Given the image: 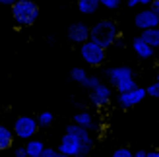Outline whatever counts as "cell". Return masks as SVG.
Instances as JSON below:
<instances>
[{
  "label": "cell",
  "mask_w": 159,
  "mask_h": 157,
  "mask_svg": "<svg viewBox=\"0 0 159 157\" xmlns=\"http://www.w3.org/2000/svg\"><path fill=\"white\" fill-rule=\"evenodd\" d=\"M72 122L78 124V126H82V128H85L87 132L97 130V122H95V116H93L89 111H80V113H76Z\"/></svg>",
  "instance_id": "12"
},
{
  "label": "cell",
  "mask_w": 159,
  "mask_h": 157,
  "mask_svg": "<svg viewBox=\"0 0 159 157\" xmlns=\"http://www.w3.org/2000/svg\"><path fill=\"white\" fill-rule=\"evenodd\" d=\"M101 6H105L107 10H116V8L120 6V0H103Z\"/></svg>",
  "instance_id": "24"
},
{
  "label": "cell",
  "mask_w": 159,
  "mask_h": 157,
  "mask_svg": "<svg viewBox=\"0 0 159 157\" xmlns=\"http://www.w3.org/2000/svg\"><path fill=\"white\" fill-rule=\"evenodd\" d=\"M144 41L152 47V49H159V27H153V29H146V31H142V35H140Z\"/></svg>",
  "instance_id": "15"
},
{
  "label": "cell",
  "mask_w": 159,
  "mask_h": 157,
  "mask_svg": "<svg viewBox=\"0 0 159 157\" xmlns=\"http://www.w3.org/2000/svg\"><path fill=\"white\" fill-rule=\"evenodd\" d=\"M152 8H153V10L159 14V0H153V2H152Z\"/></svg>",
  "instance_id": "29"
},
{
  "label": "cell",
  "mask_w": 159,
  "mask_h": 157,
  "mask_svg": "<svg viewBox=\"0 0 159 157\" xmlns=\"http://www.w3.org/2000/svg\"><path fill=\"white\" fill-rule=\"evenodd\" d=\"M146 157H159V151H148Z\"/></svg>",
  "instance_id": "30"
},
{
  "label": "cell",
  "mask_w": 159,
  "mask_h": 157,
  "mask_svg": "<svg viewBox=\"0 0 159 157\" xmlns=\"http://www.w3.org/2000/svg\"><path fill=\"white\" fill-rule=\"evenodd\" d=\"M89 41L97 43L103 49H109L120 41V29L113 20H99L89 27Z\"/></svg>",
  "instance_id": "2"
},
{
  "label": "cell",
  "mask_w": 159,
  "mask_h": 157,
  "mask_svg": "<svg viewBox=\"0 0 159 157\" xmlns=\"http://www.w3.org/2000/svg\"><path fill=\"white\" fill-rule=\"evenodd\" d=\"M14 140H16L14 132L8 128V126H4V124H0V151L10 150L12 144H14Z\"/></svg>",
  "instance_id": "13"
},
{
  "label": "cell",
  "mask_w": 159,
  "mask_h": 157,
  "mask_svg": "<svg viewBox=\"0 0 159 157\" xmlns=\"http://www.w3.org/2000/svg\"><path fill=\"white\" fill-rule=\"evenodd\" d=\"M14 157H27L25 146H21V147H16V150H14Z\"/></svg>",
  "instance_id": "25"
},
{
  "label": "cell",
  "mask_w": 159,
  "mask_h": 157,
  "mask_svg": "<svg viewBox=\"0 0 159 157\" xmlns=\"http://www.w3.org/2000/svg\"><path fill=\"white\" fill-rule=\"evenodd\" d=\"M99 6L101 4L97 2V0H78V10H80V14H85V16L95 14Z\"/></svg>",
  "instance_id": "16"
},
{
  "label": "cell",
  "mask_w": 159,
  "mask_h": 157,
  "mask_svg": "<svg viewBox=\"0 0 159 157\" xmlns=\"http://www.w3.org/2000/svg\"><path fill=\"white\" fill-rule=\"evenodd\" d=\"M146 95L152 99H159V82H153L146 87Z\"/></svg>",
  "instance_id": "21"
},
{
  "label": "cell",
  "mask_w": 159,
  "mask_h": 157,
  "mask_svg": "<svg viewBox=\"0 0 159 157\" xmlns=\"http://www.w3.org/2000/svg\"><path fill=\"white\" fill-rule=\"evenodd\" d=\"M138 85H136V80L134 78H130V80H122V82H118L115 85V89L118 93H124V91H132V89H136Z\"/></svg>",
  "instance_id": "19"
},
{
  "label": "cell",
  "mask_w": 159,
  "mask_h": 157,
  "mask_svg": "<svg viewBox=\"0 0 159 157\" xmlns=\"http://www.w3.org/2000/svg\"><path fill=\"white\" fill-rule=\"evenodd\" d=\"M37 130H39V124H37V119H33V116H18L12 126L14 136L20 140H25V142L35 138Z\"/></svg>",
  "instance_id": "5"
},
{
  "label": "cell",
  "mask_w": 159,
  "mask_h": 157,
  "mask_svg": "<svg viewBox=\"0 0 159 157\" xmlns=\"http://www.w3.org/2000/svg\"><path fill=\"white\" fill-rule=\"evenodd\" d=\"M39 18V6L33 0H18L12 4V20L18 27H31Z\"/></svg>",
  "instance_id": "3"
},
{
  "label": "cell",
  "mask_w": 159,
  "mask_h": 157,
  "mask_svg": "<svg viewBox=\"0 0 159 157\" xmlns=\"http://www.w3.org/2000/svg\"><path fill=\"white\" fill-rule=\"evenodd\" d=\"M97 2H99V4H101V2H103V0H97Z\"/></svg>",
  "instance_id": "33"
},
{
  "label": "cell",
  "mask_w": 159,
  "mask_h": 157,
  "mask_svg": "<svg viewBox=\"0 0 159 157\" xmlns=\"http://www.w3.org/2000/svg\"><path fill=\"white\" fill-rule=\"evenodd\" d=\"M153 0H126V6L128 8H136V6H142V8H148L152 6Z\"/></svg>",
  "instance_id": "22"
},
{
  "label": "cell",
  "mask_w": 159,
  "mask_h": 157,
  "mask_svg": "<svg viewBox=\"0 0 159 157\" xmlns=\"http://www.w3.org/2000/svg\"><path fill=\"white\" fill-rule=\"evenodd\" d=\"M134 25H136L138 29H142V31L159 27V14L153 10L152 6L142 8V10H140L136 16H134Z\"/></svg>",
  "instance_id": "6"
},
{
  "label": "cell",
  "mask_w": 159,
  "mask_h": 157,
  "mask_svg": "<svg viewBox=\"0 0 159 157\" xmlns=\"http://www.w3.org/2000/svg\"><path fill=\"white\" fill-rule=\"evenodd\" d=\"M146 153H148V151L140 150V151H134V155H132V157H146Z\"/></svg>",
  "instance_id": "27"
},
{
  "label": "cell",
  "mask_w": 159,
  "mask_h": 157,
  "mask_svg": "<svg viewBox=\"0 0 159 157\" xmlns=\"http://www.w3.org/2000/svg\"><path fill=\"white\" fill-rule=\"evenodd\" d=\"M155 82H159V72H157V76H155Z\"/></svg>",
  "instance_id": "32"
},
{
  "label": "cell",
  "mask_w": 159,
  "mask_h": 157,
  "mask_svg": "<svg viewBox=\"0 0 159 157\" xmlns=\"http://www.w3.org/2000/svg\"><path fill=\"white\" fill-rule=\"evenodd\" d=\"M144 99H146V87H136L132 91L118 93V95H116V103H118V107H122V109H132V107L140 105Z\"/></svg>",
  "instance_id": "7"
},
{
  "label": "cell",
  "mask_w": 159,
  "mask_h": 157,
  "mask_svg": "<svg viewBox=\"0 0 159 157\" xmlns=\"http://www.w3.org/2000/svg\"><path fill=\"white\" fill-rule=\"evenodd\" d=\"M99 83H101V80H99L97 76H87V78H85V82L82 83V87H85V89H89V91H91V89L97 87Z\"/></svg>",
  "instance_id": "20"
},
{
  "label": "cell",
  "mask_w": 159,
  "mask_h": 157,
  "mask_svg": "<svg viewBox=\"0 0 159 157\" xmlns=\"http://www.w3.org/2000/svg\"><path fill=\"white\" fill-rule=\"evenodd\" d=\"M54 157H68V155H64V153H60V151L57 150V153H54Z\"/></svg>",
  "instance_id": "31"
},
{
  "label": "cell",
  "mask_w": 159,
  "mask_h": 157,
  "mask_svg": "<svg viewBox=\"0 0 159 157\" xmlns=\"http://www.w3.org/2000/svg\"><path fill=\"white\" fill-rule=\"evenodd\" d=\"M80 56L87 66H101L107 58V49L93 41H85L84 45H80Z\"/></svg>",
  "instance_id": "4"
},
{
  "label": "cell",
  "mask_w": 159,
  "mask_h": 157,
  "mask_svg": "<svg viewBox=\"0 0 159 157\" xmlns=\"http://www.w3.org/2000/svg\"><path fill=\"white\" fill-rule=\"evenodd\" d=\"M68 39L76 45H84L85 41H89V25H85L82 21H76L68 27Z\"/></svg>",
  "instance_id": "10"
},
{
  "label": "cell",
  "mask_w": 159,
  "mask_h": 157,
  "mask_svg": "<svg viewBox=\"0 0 159 157\" xmlns=\"http://www.w3.org/2000/svg\"><path fill=\"white\" fill-rule=\"evenodd\" d=\"M87 76H89V74H87L84 68H80V66H76V68L70 70V80L76 82V83H80V85L85 82V78H87Z\"/></svg>",
  "instance_id": "17"
},
{
  "label": "cell",
  "mask_w": 159,
  "mask_h": 157,
  "mask_svg": "<svg viewBox=\"0 0 159 157\" xmlns=\"http://www.w3.org/2000/svg\"><path fill=\"white\" fill-rule=\"evenodd\" d=\"M132 51L136 52V56H138V58H142V60H149V58L153 56V52H155V51H153L152 47H149V45H148V43H146L140 35L132 39Z\"/></svg>",
  "instance_id": "11"
},
{
  "label": "cell",
  "mask_w": 159,
  "mask_h": 157,
  "mask_svg": "<svg viewBox=\"0 0 159 157\" xmlns=\"http://www.w3.org/2000/svg\"><path fill=\"white\" fill-rule=\"evenodd\" d=\"M111 97H113V91H111V85H105V83H99L95 89L89 91V103L93 107H107L111 103Z\"/></svg>",
  "instance_id": "8"
},
{
  "label": "cell",
  "mask_w": 159,
  "mask_h": 157,
  "mask_svg": "<svg viewBox=\"0 0 159 157\" xmlns=\"http://www.w3.org/2000/svg\"><path fill=\"white\" fill-rule=\"evenodd\" d=\"M14 2H18V0H0V4H4V6H12Z\"/></svg>",
  "instance_id": "28"
},
{
  "label": "cell",
  "mask_w": 159,
  "mask_h": 157,
  "mask_svg": "<svg viewBox=\"0 0 159 157\" xmlns=\"http://www.w3.org/2000/svg\"><path fill=\"white\" fill-rule=\"evenodd\" d=\"M93 150V138L85 128L78 124H68L64 136L60 138L58 151L68 157H87Z\"/></svg>",
  "instance_id": "1"
},
{
  "label": "cell",
  "mask_w": 159,
  "mask_h": 157,
  "mask_svg": "<svg viewBox=\"0 0 159 157\" xmlns=\"http://www.w3.org/2000/svg\"><path fill=\"white\" fill-rule=\"evenodd\" d=\"M134 153L128 150V147H118V150H115V153L111 157H132Z\"/></svg>",
  "instance_id": "23"
},
{
  "label": "cell",
  "mask_w": 159,
  "mask_h": 157,
  "mask_svg": "<svg viewBox=\"0 0 159 157\" xmlns=\"http://www.w3.org/2000/svg\"><path fill=\"white\" fill-rule=\"evenodd\" d=\"M105 76H107L109 83L115 87L118 82H122V80H130V78H134V70H132L130 66H111V68H107V70H105Z\"/></svg>",
  "instance_id": "9"
},
{
  "label": "cell",
  "mask_w": 159,
  "mask_h": 157,
  "mask_svg": "<svg viewBox=\"0 0 159 157\" xmlns=\"http://www.w3.org/2000/svg\"><path fill=\"white\" fill-rule=\"evenodd\" d=\"M43 150H45V144L41 142V140H37V138H31V140H27V144H25L27 157H41Z\"/></svg>",
  "instance_id": "14"
},
{
  "label": "cell",
  "mask_w": 159,
  "mask_h": 157,
  "mask_svg": "<svg viewBox=\"0 0 159 157\" xmlns=\"http://www.w3.org/2000/svg\"><path fill=\"white\" fill-rule=\"evenodd\" d=\"M52 120H54V116H52V113H49V111L39 113V116H37V124H39V128H49L51 124H52Z\"/></svg>",
  "instance_id": "18"
},
{
  "label": "cell",
  "mask_w": 159,
  "mask_h": 157,
  "mask_svg": "<svg viewBox=\"0 0 159 157\" xmlns=\"http://www.w3.org/2000/svg\"><path fill=\"white\" fill-rule=\"evenodd\" d=\"M54 153H57V150H52V147H45L41 157H54Z\"/></svg>",
  "instance_id": "26"
}]
</instances>
